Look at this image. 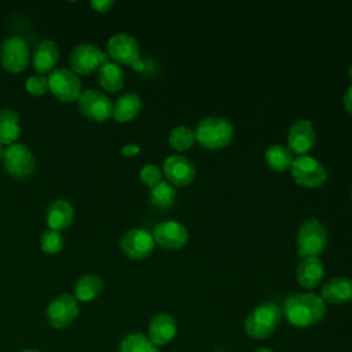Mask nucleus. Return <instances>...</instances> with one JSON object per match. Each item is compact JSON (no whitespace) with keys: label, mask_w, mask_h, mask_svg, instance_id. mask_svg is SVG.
Here are the masks:
<instances>
[{"label":"nucleus","mask_w":352,"mask_h":352,"mask_svg":"<svg viewBox=\"0 0 352 352\" xmlns=\"http://www.w3.org/2000/svg\"><path fill=\"white\" fill-rule=\"evenodd\" d=\"M323 274L324 268L319 257L302 258L296 271L297 282L305 289L316 287L322 282Z\"/></svg>","instance_id":"nucleus-21"},{"label":"nucleus","mask_w":352,"mask_h":352,"mask_svg":"<svg viewBox=\"0 0 352 352\" xmlns=\"http://www.w3.org/2000/svg\"><path fill=\"white\" fill-rule=\"evenodd\" d=\"M292 177L302 187L318 188L327 179V170L315 158L308 155H301L293 160L290 166Z\"/></svg>","instance_id":"nucleus-6"},{"label":"nucleus","mask_w":352,"mask_h":352,"mask_svg":"<svg viewBox=\"0 0 352 352\" xmlns=\"http://www.w3.org/2000/svg\"><path fill=\"white\" fill-rule=\"evenodd\" d=\"M327 245L326 227L318 219L305 220L297 231V252L301 258L319 257Z\"/></svg>","instance_id":"nucleus-4"},{"label":"nucleus","mask_w":352,"mask_h":352,"mask_svg":"<svg viewBox=\"0 0 352 352\" xmlns=\"http://www.w3.org/2000/svg\"><path fill=\"white\" fill-rule=\"evenodd\" d=\"M168 142L172 148H175L177 151H186L194 146L195 135L188 126L179 125L169 132Z\"/></svg>","instance_id":"nucleus-29"},{"label":"nucleus","mask_w":352,"mask_h":352,"mask_svg":"<svg viewBox=\"0 0 352 352\" xmlns=\"http://www.w3.org/2000/svg\"><path fill=\"white\" fill-rule=\"evenodd\" d=\"M78 315V302L74 296L63 293L55 297L47 307V320L54 329L69 326Z\"/></svg>","instance_id":"nucleus-11"},{"label":"nucleus","mask_w":352,"mask_h":352,"mask_svg":"<svg viewBox=\"0 0 352 352\" xmlns=\"http://www.w3.org/2000/svg\"><path fill=\"white\" fill-rule=\"evenodd\" d=\"M30 52L25 38L11 36L6 38L0 47V63L11 73H21L29 63Z\"/></svg>","instance_id":"nucleus-8"},{"label":"nucleus","mask_w":352,"mask_h":352,"mask_svg":"<svg viewBox=\"0 0 352 352\" xmlns=\"http://www.w3.org/2000/svg\"><path fill=\"white\" fill-rule=\"evenodd\" d=\"M3 158L6 170L15 179L29 177L36 166L32 151L23 143H14L8 146Z\"/></svg>","instance_id":"nucleus-10"},{"label":"nucleus","mask_w":352,"mask_h":352,"mask_svg":"<svg viewBox=\"0 0 352 352\" xmlns=\"http://www.w3.org/2000/svg\"><path fill=\"white\" fill-rule=\"evenodd\" d=\"M316 140L315 128L308 120H297L287 132V148L298 157L309 153Z\"/></svg>","instance_id":"nucleus-15"},{"label":"nucleus","mask_w":352,"mask_h":352,"mask_svg":"<svg viewBox=\"0 0 352 352\" xmlns=\"http://www.w3.org/2000/svg\"><path fill=\"white\" fill-rule=\"evenodd\" d=\"M26 91L33 95V96H43L45 95L50 88H48V78L44 77L43 74H34L26 80Z\"/></svg>","instance_id":"nucleus-31"},{"label":"nucleus","mask_w":352,"mask_h":352,"mask_svg":"<svg viewBox=\"0 0 352 352\" xmlns=\"http://www.w3.org/2000/svg\"><path fill=\"white\" fill-rule=\"evenodd\" d=\"M254 352H274V351L270 349V348H258V349H256Z\"/></svg>","instance_id":"nucleus-36"},{"label":"nucleus","mask_w":352,"mask_h":352,"mask_svg":"<svg viewBox=\"0 0 352 352\" xmlns=\"http://www.w3.org/2000/svg\"><path fill=\"white\" fill-rule=\"evenodd\" d=\"M121 151H122L124 155L132 157V155H136V154L140 151V147L136 146V144H133V143H128V144H125V146L121 147Z\"/></svg>","instance_id":"nucleus-35"},{"label":"nucleus","mask_w":352,"mask_h":352,"mask_svg":"<svg viewBox=\"0 0 352 352\" xmlns=\"http://www.w3.org/2000/svg\"><path fill=\"white\" fill-rule=\"evenodd\" d=\"M89 4L98 12H107L114 6L111 0H92Z\"/></svg>","instance_id":"nucleus-33"},{"label":"nucleus","mask_w":352,"mask_h":352,"mask_svg":"<svg viewBox=\"0 0 352 352\" xmlns=\"http://www.w3.org/2000/svg\"><path fill=\"white\" fill-rule=\"evenodd\" d=\"M282 319V311L278 304L268 301L256 307L245 319V331L256 340L270 337Z\"/></svg>","instance_id":"nucleus-3"},{"label":"nucleus","mask_w":352,"mask_h":352,"mask_svg":"<svg viewBox=\"0 0 352 352\" xmlns=\"http://www.w3.org/2000/svg\"><path fill=\"white\" fill-rule=\"evenodd\" d=\"M22 352H40V351H36V349H25Z\"/></svg>","instance_id":"nucleus-38"},{"label":"nucleus","mask_w":352,"mask_h":352,"mask_svg":"<svg viewBox=\"0 0 352 352\" xmlns=\"http://www.w3.org/2000/svg\"><path fill=\"white\" fill-rule=\"evenodd\" d=\"M21 135V121L15 110L0 109V143L4 146L14 144Z\"/></svg>","instance_id":"nucleus-23"},{"label":"nucleus","mask_w":352,"mask_h":352,"mask_svg":"<svg viewBox=\"0 0 352 352\" xmlns=\"http://www.w3.org/2000/svg\"><path fill=\"white\" fill-rule=\"evenodd\" d=\"M139 177L140 180L147 186V187H154L157 183L161 182V177H162V173L160 170V168L154 164H147L144 165L140 172H139Z\"/></svg>","instance_id":"nucleus-32"},{"label":"nucleus","mask_w":352,"mask_h":352,"mask_svg":"<svg viewBox=\"0 0 352 352\" xmlns=\"http://www.w3.org/2000/svg\"><path fill=\"white\" fill-rule=\"evenodd\" d=\"M176 199L175 187L166 180H161L154 187L150 188V201L151 205L158 209H166L173 205Z\"/></svg>","instance_id":"nucleus-27"},{"label":"nucleus","mask_w":352,"mask_h":352,"mask_svg":"<svg viewBox=\"0 0 352 352\" xmlns=\"http://www.w3.org/2000/svg\"><path fill=\"white\" fill-rule=\"evenodd\" d=\"M194 135L195 140L202 147L209 150H219L226 147L232 140L234 126L224 117L210 116L201 120Z\"/></svg>","instance_id":"nucleus-2"},{"label":"nucleus","mask_w":352,"mask_h":352,"mask_svg":"<svg viewBox=\"0 0 352 352\" xmlns=\"http://www.w3.org/2000/svg\"><path fill=\"white\" fill-rule=\"evenodd\" d=\"M282 314L294 327H311L324 318L326 304L315 293H297L285 300Z\"/></svg>","instance_id":"nucleus-1"},{"label":"nucleus","mask_w":352,"mask_h":352,"mask_svg":"<svg viewBox=\"0 0 352 352\" xmlns=\"http://www.w3.org/2000/svg\"><path fill=\"white\" fill-rule=\"evenodd\" d=\"M103 290V280L96 275H82L74 287V297L77 301L89 302L99 297Z\"/></svg>","instance_id":"nucleus-25"},{"label":"nucleus","mask_w":352,"mask_h":352,"mask_svg":"<svg viewBox=\"0 0 352 352\" xmlns=\"http://www.w3.org/2000/svg\"><path fill=\"white\" fill-rule=\"evenodd\" d=\"M124 70L114 62H106L98 70V82L107 92H117L124 87Z\"/></svg>","instance_id":"nucleus-24"},{"label":"nucleus","mask_w":352,"mask_h":352,"mask_svg":"<svg viewBox=\"0 0 352 352\" xmlns=\"http://www.w3.org/2000/svg\"><path fill=\"white\" fill-rule=\"evenodd\" d=\"M155 242L153 234L144 228H131L121 239L122 252L133 260L148 257L154 250Z\"/></svg>","instance_id":"nucleus-13"},{"label":"nucleus","mask_w":352,"mask_h":352,"mask_svg":"<svg viewBox=\"0 0 352 352\" xmlns=\"http://www.w3.org/2000/svg\"><path fill=\"white\" fill-rule=\"evenodd\" d=\"M153 238L164 249H180L188 241V231L184 224L176 220H166L154 227Z\"/></svg>","instance_id":"nucleus-14"},{"label":"nucleus","mask_w":352,"mask_h":352,"mask_svg":"<svg viewBox=\"0 0 352 352\" xmlns=\"http://www.w3.org/2000/svg\"><path fill=\"white\" fill-rule=\"evenodd\" d=\"M106 62H109V55L92 43L78 44L73 48L69 58L72 72L81 76H88L96 69L99 70Z\"/></svg>","instance_id":"nucleus-5"},{"label":"nucleus","mask_w":352,"mask_h":352,"mask_svg":"<svg viewBox=\"0 0 352 352\" xmlns=\"http://www.w3.org/2000/svg\"><path fill=\"white\" fill-rule=\"evenodd\" d=\"M351 197H352V194H351Z\"/></svg>","instance_id":"nucleus-40"},{"label":"nucleus","mask_w":352,"mask_h":352,"mask_svg":"<svg viewBox=\"0 0 352 352\" xmlns=\"http://www.w3.org/2000/svg\"><path fill=\"white\" fill-rule=\"evenodd\" d=\"M47 78L48 88L56 99L66 103L78 100L81 95V81L76 73L69 69H55Z\"/></svg>","instance_id":"nucleus-7"},{"label":"nucleus","mask_w":352,"mask_h":352,"mask_svg":"<svg viewBox=\"0 0 352 352\" xmlns=\"http://www.w3.org/2000/svg\"><path fill=\"white\" fill-rule=\"evenodd\" d=\"M293 153L283 144H272L265 150V162L275 172H285L293 164Z\"/></svg>","instance_id":"nucleus-26"},{"label":"nucleus","mask_w":352,"mask_h":352,"mask_svg":"<svg viewBox=\"0 0 352 352\" xmlns=\"http://www.w3.org/2000/svg\"><path fill=\"white\" fill-rule=\"evenodd\" d=\"M78 109L84 117L96 122H103L113 116V102L98 89L84 91L78 98Z\"/></svg>","instance_id":"nucleus-9"},{"label":"nucleus","mask_w":352,"mask_h":352,"mask_svg":"<svg viewBox=\"0 0 352 352\" xmlns=\"http://www.w3.org/2000/svg\"><path fill=\"white\" fill-rule=\"evenodd\" d=\"M107 55L116 63L132 66L140 59V48L135 37L126 33H117L107 41Z\"/></svg>","instance_id":"nucleus-12"},{"label":"nucleus","mask_w":352,"mask_h":352,"mask_svg":"<svg viewBox=\"0 0 352 352\" xmlns=\"http://www.w3.org/2000/svg\"><path fill=\"white\" fill-rule=\"evenodd\" d=\"M320 297L323 301L336 305L349 302L352 300V279L344 276L329 279L322 287Z\"/></svg>","instance_id":"nucleus-19"},{"label":"nucleus","mask_w":352,"mask_h":352,"mask_svg":"<svg viewBox=\"0 0 352 352\" xmlns=\"http://www.w3.org/2000/svg\"><path fill=\"white\" fill-rule=\"evenodd\" d=\"M58 60H59V48L55 41L45 38V40H41L34 47L32 63H33V67L40 74L44 76V73L52 72Z\"/></svg>","instance_id":"nucleus-18"},{"label":"nucleus","mask_w":352,"mask_h":352,"mask_svg":"<svg viewBox=\"0 0 352 352\" xmlns=\"http://www.w3.org/2000/svg\"><path fill=\"white\" fill-rule=\"evenodd\" d=\"M4 153H6V148H4V146L0 143V160L4 157Z\"/></svg>","instance_id":"nucleus-37"},{"label":"nucleus","mask_w":352,"mask_h":352,"mask_svg":"<svg viewBox=\"0 0 352 352\" xmlns=\"http://www.w3.org/2000/svg\"><path fill=\"white\" fill-rule=\"evenodd\" d=\"M74 219V209L66 199L54 201L45 210V223L50 230H66Z\"/></svg>","instance_id":"nucleus-20"},{"label":"nucleus","mask_w":352,"mask_h":352,"mask_svg":"<svg viewBox=\"0 0 352 352\" xmlns=\"http://www.w3.org/2000/svg\"><path fill=\"white\" fill-rule=\"evenodd\" d=\"M349 77H351V80H352V63H351V66H349Z\"/></svg>","instance_id":"nucleus-39"},{"label":"nucleus","mask_w":352,"mask_h":352,"mask_svg":"<svg viewBox=\"0 0 352 352\" xmlns=\"http://www.w3.org/2000/svg\"><path fill=\"white\" fill-rule=\"evenodd\" d=\"M120 352H160V349L142 333L125 336L120 344Z\"/></svg>","instance_id":"nucleus-28"},{"label":"nucleus","mask_w":352,"mask_h":352,"mask_svg":"<svg viewBox=\"0 0 352 352\" xmlns=\"http://www.w3.org/2000/svg\"><path fill=\"white\" fill-rule=\"evenodd\" d=\"M342 102H344V107L348 113L352 114V85H349L344 94V98H342Z\"/></svg>","instance_id":"nucleus-34"},{"label":"nucleus","mask_w":352,"mask_h":352,"mask_svg":"<svg viewBox=\"0 0 352 352\" xmlns=\"http://www.w3.org/2000/svg\"><path fill=\"white\" fill-rule=\"evenodd\" d=\"M162 172L172 186L183 187L195 177V168L190 160L183 155H169L162 164Z\"/></svg>","instance_id":"nucleus-16"},{"label":"nucleus","mask_w":352,"mask_h":352,"mask_svg":"<svg viewBox=\"0 0 352 352\" xmlns=\"http://www.w3.org/2000/svg\"><path fill=\"white\" fill-rule=\"evenodd\" d=\"M65 246V239L60 231L45 230L40 236V248L47 254H56Z\"/></svg>","instance_id":"nucleus-30"},{"label":"nucleus","mask_w":352,"mask_h":352,"mask_svg":"<svg viewBox=\"0 0 352 352\" xmlns=\"http://www.w3.org/2000/svg\"><path fill=\"white\" fill-rule=\"evenodd\" d=\"M140 109V96L135 92H126L121 95L113 104V117L118 122H129L139 114Z\"/></svg>","instance_id":"nucleus-22"},{"label":"nucleus","mask_w":352,"mask_h":352,"mask_svg":"<svg viewBox=\"0 0 352 352\" xmlns=\"http://www.w3.org/2000/svg\"><path fill=\"white\" fill-rule=\"evenodd\" d=\"M177 333L176 320L172 315L161 312L154 315L148 322V338L158 348L170 342Z\"/></svg>","instance_id":"nucleus-17"}]
</instances>
